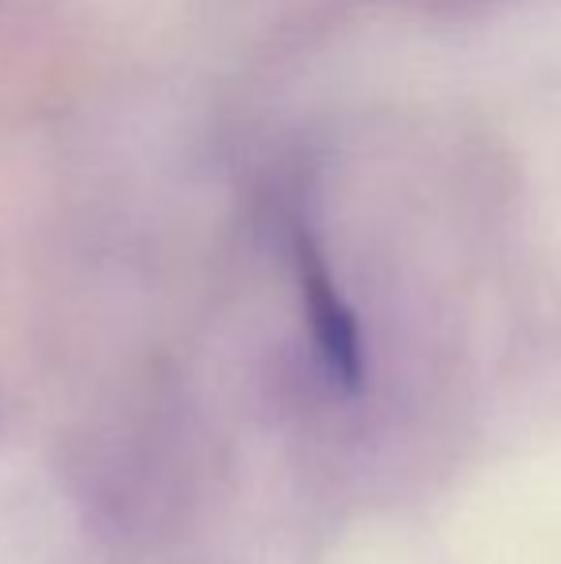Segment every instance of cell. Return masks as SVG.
<instances>
[{
  "label": "cell",
  "mask_w": 561,
  "mask_h": 564,
  "mask_svg": "<svg viewBox=\"0 0 561 564\" xmlns=\"http://www.w3.org/2000/svg\"><path fill=\"white\" fill-rule=\"evenodd\" d=\"M296 269H300V296H304V312L312 323V338L320 349L327 372L346 388L362 384V335H358V319L346 307V300L338 296L335 281H331L327 265H323L320 250H315L308 238L296 242Z\"/></svg>",
  "instance_id": "cell-1"
}]
</instances>
